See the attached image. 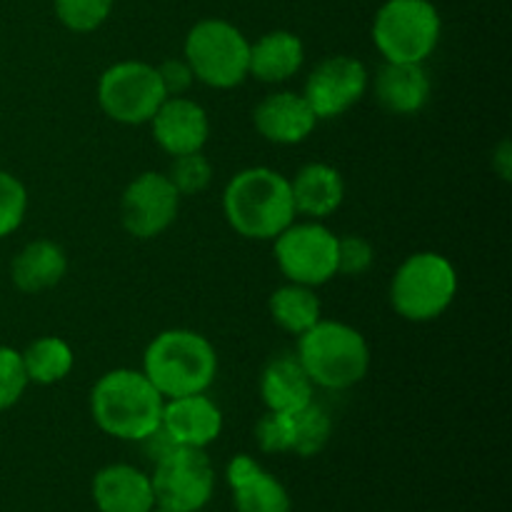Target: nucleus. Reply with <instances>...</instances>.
Listing matches in <instances>:
<instances>
[{"instance_id": "15", "label": "nucleus", "mask_w": 512, "mask_h": 512, "mask_svg": "<svg viewBox=\"0 0 512 512\" xmlns=\"http://www.w3.org/2000/svg\"><path fill=\"white\" fill-rule=\"evenodd\" d=\"M255 130L275 145H298L313 135L318 118L303 93L280 90L258 103L253 113Z\"/></svg>"}, {"instance_id": "26", "label": "nucleus", "mask_w": 512, "mask_h": 512, "mask_svg": "<svg viewBox=\"0 0 512 512\" xmlns=\"http://www.w3.org/2000/svg\"><path fill=\"white\" fill-rule=\"evenodd\" d=\"M168 180L173 183V188L178 190V195H198L213 180V163L203 155V150H195V153H183L173 155V163L168 168Z\"/></svg>"}, {"instance_id": "32", "label": "nucleus", "mask_w": 512, "mask_h": 512, "mask_svg": "<svg viewBox=\"0 0 512 512\" xmlns=\"http://www.w3.org/2000/svg\"><path fill=\"white\" fill-rule=\"evenodd\" d=\"M158 78L165 95H168V98H178V95L188 93L195 75L193 70H190V65L185 63V58H170L158 65Z\"/></svg>"}, {"instance_id": "30", "label": "nucleus", "mask_w": 512, "mask_h": 512, "mask_svg": "<svg viewBox=\"0 0 512 512\" xmlns=\"http://www.w3.org/2000/svg\"><path fill=\"white\" fill-rule=\"evenodd\" d=\"M28 388V375H25L23 358L15 348L0 345V413L13 408L23 398Z\"/></svg>"}, {"instance_id": "35", "label": "nucleus", "mask_w": 512, "mask_h": 512, "mask_svg": "<svg viewBox=\"0 0 512 512\" xmlns=\"http://www.w3.org/2000/svg\"><path fill=\"white\" fill-rule=\"evenodd\" d=\"M150 512H175V510H168V508H158V505H155V508L150 510Z\"/></svg>"}, {"instance_id": "23", "label": "nucleus", "mask_w": 512, "mask_h": 512, "mask_svg": "<svg viewBox=\"0 0 512 512\" xmlns=\"http://www.w3.org/2000/svg\"><path fill=\"white\" fill-rule=\"evenodd\" d=\"M270 315L275 323L290 335H303L305 330L313 328L323 315L320 300L315 295V288L308 285L288 283L270 295Z\"/></svg>"}, {"instance_id": "12", "label": "nucleus", "mask_w": 512, "mask_h": 512, "mask_svg": "<svg viewBox=\"0 0 512 512\" xmlns=\"http://www.w3.org/2000/svg\"><path fill=\"white\" fill-rule=\"evenodd\" d=\"M368 68L353 55H330L310 70L303 98L318 120H333L348 113L368 90Z\"/></svg>"}, {"instance_id": "1", "label": "nucleus", "mask_w": 512, "mask_h": 512, "mask_svg": "<svg viewBox=\"0 0 512 512\" xmlns=\"http://www.w3.org/2000/svg\"><path fill=\"white\" fill-rule=\"evenodd\" d=\"M223 213L230 228L248 240H275L298 215L290 180L265 165L240 170L228 180Z\"/></svg>"}, {"instance_id": "8", "label": "nucleus", "mask_w": 512, "mask_h": 512, "mask_svg": "<svg viewBox=\"0 0 512 512\" xmlns=\"http://www.w3.org/2000/svg\"><path fill=\"white\" fill-rule=\"evenodd\" d=\"M273 243L275 260L288 283L318 288L338 275V235L320 220H293Z\"/></svg>"}, {"instance_id": "24", "label": "nucleus", "mask_w": 512, "mask_h": 512, "mask_svg": "<svg viewBox=\"0 0 512 512\" xmlns=\"http://www.w3.org/2000/svg\"><path fill=\"white\" fill-rule=\"evenodd\" d=\"M20 358H23L28 383L35 385L60 383V380L68 378L75 363L73 348L63 338H55V335H43V338L33 340L20 353Z\"/></svg>"}, {"instance_id": "2", "label": "nucleus", "mask_w": 512, "mask_h": 512, "mask_svg": "<svg viewBox=\"0 0 512 512\" xmlns=\"http://www.w3.org/2000/svg\"><path fill=\"white\" fill-rule=\"evenodd\" d=\"M165 398L143 370L118 368L100 375L90 390V415L105 435L140 443L160 425Z\"/></svg>"}, {"instance_id": "34", "label": "nucleus", "mask_w": 512, "mask_h": 512, "mask_svg": "<svg viewBox=\"0 0 512 512\" xmlns=\"http://www.w3.org/2000/svg\"><path fill=\"white\" fill-rule=\"evenodd\" d=\"M493 168H495V173L500 175V178L510 180V170H512L510 140H503V143L498 145V150L493 153Z\"/></svg>"}, {"instance_id": "9", "label": "nucleus", "mask_w": 512, "mask_h": 512, "mask_svg": "<svg viewBox=\"0 0 512 512\" xmlns=\"http://www.w3.org/2000/svg\"><path fill=\"white\" fill-rule=\"evenodd\" d=\"M158 68L143 60H123L100 75L98 103L110 120L123 125L150 123L163 100Z\"/></svg>"}, {"instance_id": "21", "label": "nucleus", "mask_w": 512, "mask_h": 512, "mask_svg": "<svg viewBox=\"0 0 512 512\" xmlns=\"http://www.w3.org/2000/svg\"><path fill=\"white\" fill-rule=\"evenodd\" d=\"M303 63V40L290 30H270L250 43L248 75L260 83H285L300 73Z\"/></svg>"}, {"instance_id": "33", "label": "nucleus", "mask_w": 512, "mask_h": 512, "mask_svg": "<svg viewBox=\"0 0 512 512\" xmlns=\"http://www.w3.org/2000/svg\"><path fill=\"white\" fill-rule=\"evenodd\" d=\"M140 445H143L145 458H148L153 465L160 463V460H163V458H168V455L173 453L175 448H180V445L175 443L173 438H170V433L163 428V425H158V428H155L153 433L145 435V438L140 440Z\"/></svg>"}, {"instance_id": "7", "label": "nucleus", "mask_w": 512, "mask_h": 512, "mask_svg": "<svg viewBox=\"0 0 512 512\" xmlns=\"http://www.w3.org/2000/svg\"><path fill=\"white\" fill-rule=\"evenodd\" d=\"M183 53L195 80L210 88L228 90L248 78L250 43L228 20L208 18L195 23Z\"/></svg>"}, {"instance_id": "19", "label": "nucleus", "mask_w": 512, "mask_h": 512, "mask_svg": "<svg viewBox=\"0 0 512 512\" xmlns=\"http://www.w3.org/2000/svg\"><path fill=\"white\" fill-rule=\"evenodd\" d=\"M295 213L308 220H323L340 208L345 198L343 175L328 163H308L290 180Z\"/></svg>"}, {"instance_id": "29", "label": "nucleus", "mask_w": 512, "mask_h": 512, "mask_svg": "<svg viewBox=\"0 0 512 512\" xmlns=\"http://www.w3.org/2000/svg\"><path fill=\"white\" fill-rule=\"evenodd\" d=\"M255 440L263 453H290L293 450V415L265 410V415H260L255 423Z\"/></svg>"}, {"instance_id": "22", "label": "nucleus", "mask_w": 512, "mask_h": 512, "mask_svg": "<svg viewBox=\"0 0 512 512\" xmlns=\"http://www.w3.org/2000/svg\"><path fill=\"white\" fill-rule=\"evenodd\" d=\"M68 270L65 250L53 240H33L10 263V280L23 293H43L55 288Z\"/></svg>"}, {"instance_id": "6", "label": "nucleus", "mask_w": 512, "mask_h": 512, "mask_svg": "<svg viewBox=\"0 0 512 512\" xmlns=\"http://www.w3.org/2000/svg\"><path fill=\"white\" fill-rule=\"evenodd\" d=\"M440 30L430 0H388L373 20V43L385 63H425L438 48Z\"/></svg>"}, {"instance_id": "5", "label": "nucleus", "mask_w": 512, "mask_h": 512, "mask_svg": "<svg viewBox=\"0 0 512 512\" xmlns=\"http://www.w3.org/2000/svg\"><path fill=\"white\" fill-rule=\"evenodd\" d=\"M458 270L445 255L423 250L400 263L390 283V303L410 323H430L453 305Z\"/></svg>"}, {"instance_id": "10", "label": "nucleus", "mask_w": 512, "mask_h": 512, "mask_svg": "<svg viewBox=\"0 0 512 512\" xmlns=\"http://www.w3.org/2000/svg\"><path fill=\"white\" fill-rule=\"evenodd\" d=\"M153 495L158 508L198 512L213 498L215 470L200 448H175L168 458L155 463Z\"/></svg>"}, {"instance_id": "20", "label": "nucleus", "mask_w": 512, "mask_h": 512, "mask_svg": "<svg viewBox=\"0 0 512 512\" xmlns=\"http://www.w3.org/2000/svg\"><path fill=\"white\" fill-rule=\"evenodd\" d=\"M313 388L308 373L295 355L285 353L270 360L260 375V398L265 408L275 413H298L313 403Z\"/></svg>"}, {"instance_id": "16", "label": "nucleus", "mask_w": 512, "mask_h": 512, "mask_svg": "<svg viewBox=\"0 0 512 512\" xmlns=\"http://www.w3.org/2000/svg\"><path fill=\"white\" fill-rule=\"evenodd\" d=\"M235 512H290L288 490L278 478L260 468L250 455H235L228 463Z\"/></svg>"}, {"instance_id": "27", "label": "nucleus", "mask_w": 512, "mask_h": 512, "mask_svg": "<svg viewBox=\"0 0 512 512\" xmlns=\"http://www.w3.org/2000/svg\"><path fill=\"white\" fill-rule=\"evenodd\" d=\"M113 0H55V15L73 33H90L108 20Z\"/></svg>"}, {"instance_id": "3", "label": "nucleus", "mask_w": 512, "mask_h": 512, "mask_svg": "<svg viewBox=\"0 0 512 512\" xmlns=\"http://www.w3.org/2000/svg\"><path fill=\"white\" fill-rule=\"evenodd\" d=\"M143 373L165 400L205 393L218 375V353L205 335L170 328L145 348Z\"/></svg>"}, {"instance_id": "25", "label": "nucleus", "mask_w": 512, "mask_h": 512, "mask_svg": "<svg viewBox=\"0 0 512 512\" xmlns=\"http://www.w3.org/2000/svg\"><path fill=\"white\" fill-rule=\"evenodd\" d=\"M333 435V420L318 403H308L293 413V450L300 458H313L328 445Z\"/></svg>"}, {"instance_id": "14", "label": "nucleus", "mask_w": 512, "mask_h": 512, "mask_svg": "<svg viewBox=\"0 0 512 512\" xmlns=\"http://www.w3.org/2000/svg\"><path fill=\"white\" fill-rule=\"evenodd\" d=\"M160 425L183 448L205 450L223 433V413L205 393L183 395L165 400Z\"/></svg>"}, {"instance_id": "11", "label": "nucleus", "mask_w": 512, "mask_h": 512, "mask_svg": "<svg viewBox=\"0 0 512 512\" xmlns=\"http://www.w3.org/2000/svg\"><path fill=\"white\" fill-rule=\"evenodd\" d=\"M180 195L165 173H140L120 198V223L138 240H153L178 218Z\"/></svg>"}, {"instance_id": "18", "label": "nucleus", "mask_w": 512, "mask_h": 512, "mask_svg": "<svg viewBox=\"0 0 512 512\" xmlns=\"http://www.w3.org/2000/svg\"><path fill=\"white\" fill-rule=\"evenodd\" d=\"M375 98L393 115L420 113L430 100L425 63H385L375 75Z\"/></svg>"}, {"instance_id": "13", "label": "nucleus", "mask_w": 512, "mask_h": 512, "mask_svg": "<svg viewBox=\"0 0 512 512\" xmlns=\"http://www.w3.org/2000/svg\"><path fill=\"white\" fill-rule=\"evenodd\" d=\"M153 138L168 155H183L203 150L210 135V120L203 105L178 95L165 98L158 113L150 118Z\"/></svg>"}, {"instance_id": "31", "label": "nucleus", "mask_w": 512, "mask_h": 512, "mask_svg": "<svg viewBox=\"0 0 512 512\" xmlns=\"http://www.w3.org/2000/svg\"><path fill=\"white\" fill-rule=\"evenodd\" d=\"M375 250L360 235H345L338 238V275H350V278H358V275L368 273L373 268Z\"/></svg>"}, {"instance_id": "4", "label": "nucleus", "mask_w": 512, "mask_h": 512, "mask_svg": "<svg viewBox=\"0 0 512 512\" xmlns=\"http://www.w3.org/2000/svg\"><path fill=\"white\" fill-rule=\"evenodd\" d=\"M310 383L325 390H348L370 370L368 340L353 325L323 320L298 335V353Z\"/></svg>"}, {"instance_id": "17", "label": "nucleus", "mask_w": 512, "mask_h": 512, "mask_svg": "<svg viewBox=\"0 0 512 512\" xmlns=\"http://www.w3.org/2000/svg\"><path fill=\"white\" fill-rule=\"evenodd\" d=\"M93 500L100 512H150L155 495L150 475L133 465H105L93 478Z\"/></svg>"}, {"instance_id": "28", "label": "nucleus", "mask_w": 512, "mask_h": 512, "mask_svg": "<svg viewBox=\"0 0 512 512\" xmlns=\"http://www.w3.org/2000/svg\"><path fill=\"white\" fill-rule=\"evenodd\" d=\"M28 210V190L8 170H0V240L20 228Z\"/></svg>"}]
</instances>
